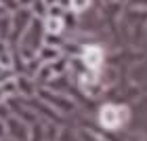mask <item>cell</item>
<instances>
[{
    "instance_id": "obj_1",
    "label": "cell",
    "mask_w": 147,
    "mask_h": 141,
    "mask_svg": "<svg viewBox=\"0 0 147 141\" xmlns=\"http://www.w3.org/2000/svg\"><path fill=\"white\" fill-rule=\"evenodd\" d=\"M82 59H84V65L92 72H97L101 68V61H103V49L99 44H86L84 51H82Z\"/></svg>"
},
{
    "instance_id": "obj_2",
    "label": "cell",
    "mask_w": 147,
    "mask_h": 141,
    "mask_svg": "<svg viewBox=\"0 0 147 141\" xmlns=\"http://www.w3.org/2000/svg\"><path fill=\"white\" fill-rule=\"evenodd\" d=\"M42 25H44V34L49 36H61L65 32V19L61 17H44Z\"/></svg>"
},
{
    "instance_id": "obj_3",
    "label": "cell",
    "mask_w": 147,
    "mask_h": 141,
    "mask_svg": "<svg viewBox=\"0 0 147 141\" xmlns=\"http://www.w3.org/2000/svg\"><path fill=\"white\" fill-rule=\"evenodd\" d=\"M38 59L42 63H53V61H57V59H61V51H59V46L42 44L38 49Z\"/></svg>"
},
{
    "instance_id": "obj_4",
    "label": "cell",
    "mask_w": 147,
    "mask_h": 141,
    "mask_svg": "<svg viewBox=\"0 0 147 141\" xmlns=\"http://www.w3.org/2000/svg\"><path fill=\"white\" fill-rule=\"evenodd\" d=\"M46 11H49V4H46L44 0H34L32 6H30V13L34 17H38V19H44L46 17Z\"/></svg>"
},
{
    "instance_id": "obj_5",
    "label": "cell",
    "mask_w": 147,
    "mask_h": 141,
    "mask_svg": "<svg viewBox=\"0 0 147 141\" xmlns=\"http://www.w3.org/2000/svg\"><path fill=\"white\" fill-rule=\"evenodd\" d=\"M88 6H90V0H69V11L76 15H82Z\"/></svg>"
},
{
    "instance_id": "obj_6",
    "label": "cell",
    "mask_w": 147,
    "mask_h": 141,
    "mask_svg": "<svg viewBox=\"0 0 147 141\" xmlns=\"http://www.w3.org/2000/svg\"><path fill=\"white\" fill-rule=\"evenodd\" d=\"M118 2H120V0H118Z\"/></svg>"
}]
</instances>
